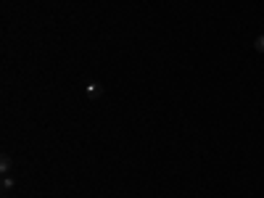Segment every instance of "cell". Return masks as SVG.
Masks as SVG:
<instances>
[{"label": "cell", "instance_id": "obj_1", "mask_svg": "<svg viewBox=\"0 0 264 198\" xmlns=\"http://www.w3.org/2000/svg\"><path fill=\"white\" fill-rule=\"evenodd\" d=\"M13 169V159L8 156V154H3V156H0V172H3V175H8Z\"/></svg>", "mask_w": 264, "mask_h": 198}, {"label": "cell", "instance_id": "obj_4", "mask_svg": "<svg viewBox=\"0 0 264 198\" xmlns=\"http://www.w3.org/2000/svg\"><path fill=\"white\" fill-rule=\"evenodd\" d=\"M90 93H92V95H98V93H103V87H98V85H90Z\"/></svg>", "mask_w": 264, "mask_h": 198}, {"label": "cell", "instance_id": "obj_2", "mask_svg": "<svg viewBox=\"0 0 264 198\" xmlns=\"http://www.w3.org/2000/svg\"><path fill=\"white\" fill-rule=\"evenodd\" d=\"M254 51H256V53H264V35H259V37H256V42H254Z\"/></svg>", "mask_w": 264, "mask_h": 198}, {"label": "cell", "instance_id": "obj_3", "mask_svg": "<svg viewBox=\"0 0 264 198\" xmlns=\"http://www.w3.org/2000/svg\"><path fill=\"white\" fill-rule=\"evenodd\" d=\"M13 185H16V182H13V180H11V177H3V185H0V188H3V190H6V193H8V190H11V188H13Z\"/></svg>", "mask_w": 264, "mask_h": 198}]
</instances>
